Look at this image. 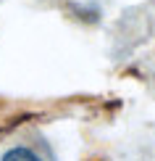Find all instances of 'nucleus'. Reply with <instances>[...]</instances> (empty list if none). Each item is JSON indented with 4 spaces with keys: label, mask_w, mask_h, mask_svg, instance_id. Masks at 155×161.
Returning <instances> with one entry per match:
<instances>
[{
    "label": "nucleus",
    "mask_w": 155,
    "mask_h": 161,
    "mask_svg": "<svg viewBox=\"0 0 155 161\" xmlns=\"http://www.w3.org/2000/svg\"><path fill=\"white\" fill-rule=\"evenodd\" d=\"M3 161H42V158L29 148H11L3 153Z\"/></svg>",
    "instance_id": "1"
}]
</instances>
